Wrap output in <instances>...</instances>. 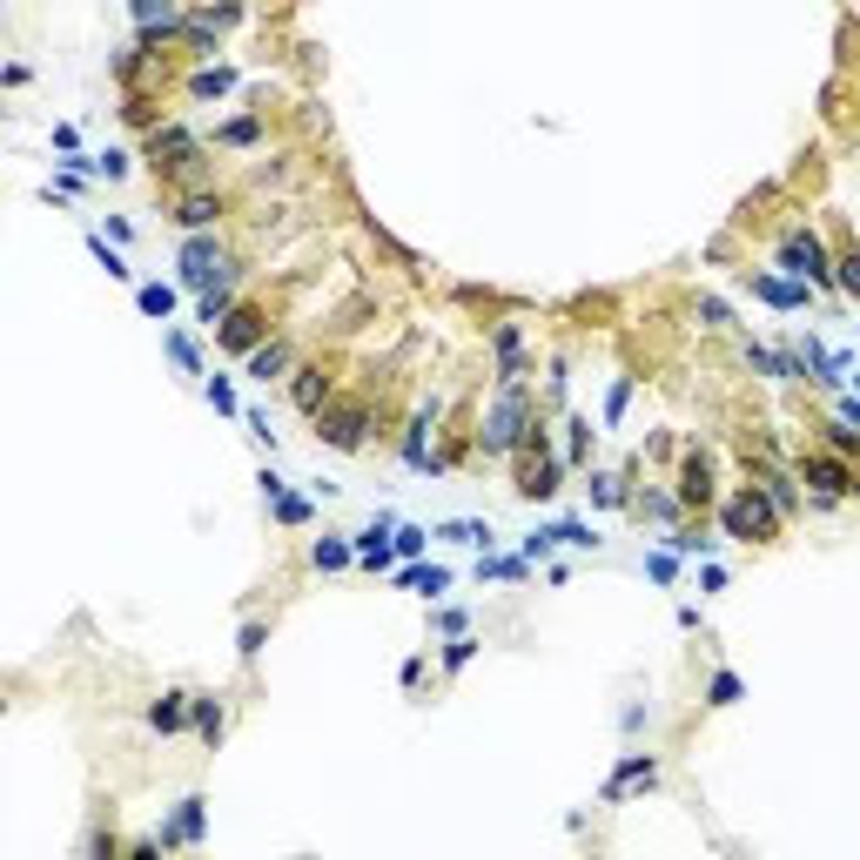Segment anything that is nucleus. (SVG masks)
Returning a JSON list of instances; mask_svg holds the SVG:
<instances>
[{
	"mask_svg": "<svg viewBox=\"0 0 860 860\" xmlns=\"http://www.w3.org/2000/svg\"><path fill=\"white\" fill-rule=\"evenodd\" d=\"M141 155H148V168H155V182H168V189H209V135H196L189 122H155L148 135H141Z\"/></svg>",
	"mask_w": 860,
	"mask_h": 860,
	"instance_id": "1",
	"label": "nucleus"
},
{
	"mask_svg": "<svg viewBox=\"0 0 860 860\" xmlns=\"http://www.w3.org/2000/svg\"><path fill=\"white\" fill-rule=\"evenodd\" d=\"M713 518H720V532L733 538V545H759V552H773L787 538V518H780V504H773L753 478L746 484H726L720 491V504H713Z\"/></svg>",
	"mask_w": 860,
	"mask_h": 860,
	"instance_id": "2",
	"label": "nucleus"
},
{
	"mask_svg": "<svg viewBox=\"0 0 860 860\" xmlns=\"http://www.w3.org/2000/svg\"><path fill=\"white\" fill-rule=\"evenodd\" d=\"M538 410H545V403H538L532 384H497V397H491V410H484V423H478V458H504V464H511Z\"/></svg>",
	"mask_w": 860,
	"mask_h": 860,
	"instance_id": "3",
	"label": "nucleus"
},
{
	"mask_svg": "<svg viewBox=\"0 0 860 860\" xmlns=\"http://www.w3.org/2000/svg\"><path fill=\"white\" fill-rule=\"evenodd\" d=\"M773 270H780V276H800V283H814V290H827V296H840V283H833V242H827L814 222H787L780 235H773Z\"/></svg>",
	"mask_w": 860,
	"mask_h": 860,
	"instance_id": "4",
	"label": "nucleus"
},
{
	"mask_svg": "<svg viewBox=\"0 0 860 860\" xmlns=\"http://www.w3.org/2000/svg\"><path fill=\"white\" fill-rule=\"evenodd\" d=\"M310 423H316V444H329V451H350V458H357V451H370V444L384 438V410H377L370 397H329Z\"/></svg>",
	"mask_w": 860,
	"mask_h": 860,
	"instance_id": "5",
	"label": "nucleus"
},
{
	"mask_svg": "<svg viewBox=\"0 0 860 860\" xmlns=\"http://www.w3.org/2000/svg\"><path fill=\"white\" fill-rule=\"evenodd\" d=\"M794 471H800V484H807V511H833V504L860 497V464L840 458V451H827V444H800V451H794Z\"/></svg>",
	"mask_w": 860,
	"mask_h": 860,
	"instance_id": "6",
	"label": "nucleus"
},
{
	"mask_svg": "<svg viewBox=\"0 0 860 860\" xmlns=\"http://www.w3.org/2000/svg\"><path fill=\"white\" fill-rule=\"evenodd\" d=\"M276 329H283V323H276L270 296H242V303H235V310L209 329V336H216V350H222V357H235V364H242L249 350H263V343H270Z\"/></svg>",
	"mask_w": 860,
	"mask_h": 860,
	"instance_id": "7",
	"label": "nucleus"
},
{
	"mask_svg": "<svg viewBox=\"0 0 860 860\" xmlns=\"http://www.w3.org/2000/svg\"><path fill=\"white\" fill-rule=\"evenodd\" d=\"M672 491H679V504H685V518H713V504H720V464H713V451L693 438L679 451V471H672Z\"/></svg>",
	"mask_w": 860,
	"mask_h": 860,
	"instance_id": "8",
	"label": "nucleus"
},
{
	"mask_svg": "<svg viewBox=\"0 0 860 860\" xmlns=\"http://www.w3.org/2000/svg\"><path fill=\"white\" fill-rule=\"evenodd\" d=\"M222 263H229V242H222V229H196V235H182L176 270H182V290H189V296H202V290L222 276Z\"/></svg>",
	"mask_w": 860,
	"mask_h": 860,
	"instance_id": "9",
	"label": "nucleus"
},
{
	"mask_svg": "<svg viewBox=\"0 0 860 860\" xmlns=\"http://www.w3.org/2000/svg\"><path fill=\"white\" fill-rule=\"evenodd\" d=\"M565 478H571V464H565V451H538V458H511V491H518L525 504H552V497L565 491Z\"/></svg>",
	"mask_w": 860,
	"mask_h": 860,
	"instance_id": "10",
	"label": "nucleus"
},
{
	"mask_svg": "<svg viewBox=\"0 0 860 860\" xmlns=\"http://www.w3.org/2000/svg\"><path fill=\"white\" fill-rule=\"evenodd\" d=\"M740 290L759 296V303H773L780 316H807V310H814V283L780 276V270H740Z\"/></svg>",
	"mask_w": 860,
	"mask_h": 860,
	"instance_id": "11",
	"label": "nucleus"
},
{
	"mask_svg": "<svg viewBox=\"0 0 860 860\" xmlns=\"http://www.w3.org/2000/svg\"><path fill=\"white\" fill-rule=\"evenodd\" d=\"M491 357H497V377L491 384H532V343H525V323L518 316H497L491 323Z\"/></svg>",
	"mask_w": 860,
	"mask_h": 860,
	"instance_id": "12",
	"label": "nucleus"
},
{
	"mask_svg": "<svg viewBox=\"0 0 860 860\" xmlns=\"http://www.w3.org/2000/svg\"><path fill=\"white\" fill-rule=\"evenodd\" d=\"M229 216H235V196L216 189V182H209V189H182L176 209H168V222H176L182 235H196V229H222Z\"/></svg>",
	"mask_w": 860,
	"mask_h": 860,
	"instance_id": "13",
	"label": "nucleus"
},
{
	"mask_svg": "<svg viewBox=\"0 0 860 860\" xmlns=\"http://www.w3.org/2000/svg\"><path fill=\"white\" fill-rule=\"evenodd\" d=\"M336 384H343V364H336V357H303V364L290 370V403H296L303 417H316V410L336 397Z\"/></svg>",
	"mask_w": 860,
	"mask_h": 860,
	"instance_id": "14",
	"label": "nucleus"
},
{
	"mask_svg": "<svg viewBox=\"0 0 860 860\" xmlns=\"http://www.w3.org/2000/svg\"><path fill=\"white\" fill-rule=\"evenodd\" d=\"M652 787H659V759L652 753H619L612 780L598 787V807H626L632 794H652Z\"/></svg>",
	"mask_w": 860,
	"mask_h": 860,
	"instance_id": "15",
	"label": "nucleus"
},
{
	"mask_svg": "<svg viewBox=\"0 0 860 860\" xmlns=\"http://www.w3.org/2000/svg\"><path fill=\"white\" fill-rule=\"evenodd\" d=\"M632 518H639V525H659V532H679V525H685V504H679L672 478H665V484H639V491H632Z\"/></svg>",
	"mask_w": 860,
	"mask_h": 860,
	"instance_id": "16",
	"label": "nucleus"
},
{
	"mask_svg": "<svg viewBox=\"0 0 860 860\" xmlns=\"http://www.w3.org/2000/svg\"><path fill=\"white\" fill-rule=\"evenodd\" d=\"M296 364H303V357H296V343H290L283 329L263 343V350H249V357H242V370H249L255 384H290V370H296Z\"/></svg>",
	"mask_w": 860,
	"mask_h": 860,
	"instance_id": "17",
	"label": "nucleus"
},
{
	"mask_svg": "<svg viewBox=\"0 0 860 860\" xmlns=\"http://www.w3.org/2000/svg\"><path fill=\"white\" fill-rule=\"evenodd\" d=\"M202 833H209V800L189 794V800L176 807V820H168L155 840H161V853H176V847H202Z\"/></svg>",
	"mask_w": 860,
	"mask_h": 860,
	"instance_id": "18",
	"label": "nucleus"
},
{
	"mask_svg": "<svg viewBox=\"0 0 860 860\" xmlns=\"http://www.w3.org/2000/svg\"><path fill=\"white\" fill-rule=\"evenodd\" d=\"M189 733L216 753L222 733H229V700H222V693H189Z\"/></svg>",
	"mask_w": 860,
	"mask_h": 860,
	"instance_id": "19",
	"label": "nucleus"
},
{
	"mask_svg": "<svg viewBox=\"0 0 860 860\" xmlns=\"http://www.w3.org/2000/svg\"><path fill=\"white\" fill-rule=\"evenodd\" d=\"M141 720H148V733H161V740H168V733H189V685H161Z\"/></svg>",
	"mask_w": 860,
	"mask_h": 860,
	"instance_id": "20",
	"label": "nucleus"
},
{
	"mask_svg": "<svg viewBox=\"0 0 860 860\" xmlns=\"http://www.w3.org/2000/svg\"><path fill=\"white\" fill-rule=\"evenodd\" d=\"M242 14H249V0H196V8H182V21H189L196 34H216V41H222Z\"/></svg>",
	"mask_w": 860,
	"mask_h": 860,
	"instance_id": "21",
	"label": "nucleus"
},
{
	"mask_svg": "<svg viewBox=\"0 0 860 860\" xmlns=\"http://www.w3.org/2000/svg\"><path fill=\"white\" fill-rule=\"evenodd\" d=\"M235 81H242V74H235L229 61H202L196 74H182V95H189V102H222V95H235Z\"/></svg>",
	"mask_w": 860,
	"mask_h": 860,
	"instance_id": "22",
	"label": "nucleus"
},
{
	"mask_svg": "<svg viewBox=\"0 0 860 860\" xmlns=\"http://www.w3.org/2000/svg\"><path fill=\"white\" fill-rule=\"evenodd\" d=\"M350 565H357V538H350V532L310 538V571H350Z\"/></svg>",
	"mask_w": 860,
	"mask_h": 860,
	"instance_id": "23",
	"label": "nucleus"
},
{
	"mask_svg": "<svg viewBox=\"0 0 860 860\" xmlns=\"http://www.w3.org/2000/svg\"><path fill=\"white\" fill-rule=\"evenodd\" d=\"M255 141H270V115H235L209 128V148H255Z\"/></svg>",
	"mask_w": 860,
	"mask_h": 860,
	"instance_id": "24",
	"label": "nucleus"
},
{
	"mask_svg": "<svg viewBox=\"0 0 860 860\" xmlns=\"http://www.w3.org/2000/svg\"><path fill=\"white\" fill-rule=\"evenodd\" d=\"M390 578H397V585H410V591H423V598H430V606H438V598L451 591V565H423V558H410V565H397Z\"/></svg>",
	"mask_w": 860,
	"mask_h": 860,
	"instance_id": "25",
	"label": "nucleus"
},
{
	"mask_svg": "<svg viewBox=\"0 0 860 860\" xmlns=\"http://www.w3.org/2000/svg\"><path fill=\"white\" fill-rule=\"evenodd\" d=\"M833 283H840V296L860 303V242L847 229H833Z\"/></svg>",
	"mask_w": 860,
	"mask_h": 860,
	"instance_id": "26",
	"label": "nucleus"
},
{
	"mask_svg": "<svg viewBox=\"0 0 860 860\" xmlns=\"http://www.w3.org/2000/svg\"><path fill=\"white\" fill-rule=\"evenodd\" d=\"M444 545H471V552H491L497 545V532H491V518H444V525H430Z\"/></svg>",
	"mask_w": 860,
	"mask_h": 860,
	"instance_id": "27",
	"label": "nucleus"
},
{
	"mask_svg": "<svg viewBox=\"0 0 860 860\" xmlns=\"http://www.w3.org/2000/svg\"><path fill=\"white\" fill-rule=\"evenodd\" d=\"M525 578H532V558H525V552H511V558L478 552V585H525Z\"/></svg>",
	"mask_w": 860,
	"mask_h": 860,
	"instance_id": "28",
	"label": "nucleus"
},
{
	"mask_svg": "<svg viewBox=\"0 0 860 860\" xmlns=\"http://www.w3.org/2000/svg\"><path fill=\"white\" fill-rule=\"evenodd\" d=\"M740 700H746L740 672H733V665H713V672H706V713H726V706H740Z\"/></svg>",
	"mask_w": 860,
	"mask_h": 860,
	"instance_id": "29",
	"label": "nucleus"
},
{
	"mask_svg": "<svg viewBox=\"0 0 860 860\" xmlns=\"http://www.w3.org/2000/svg\"><path fill=\"white\" fill-rule=\"evenodd\" d=\"M270 518H276L283 532H310V525H316V497H296V491H283V497L270 504Z\"/></svg>",
	"mask_w": 860,
	"mask_h": 860,
	"instance_id": "30",
	"label": "nucleus"
},
{
	"mask_svg": "<svg viewBox=\"0 0 860 860\" xmlns=\"http://www.w3.org/2000/svg\"><path fill=\"white\" fill-rule=\"evenodd\" d=\"M814 430H820V444H827V451H840V458H860V430H853V423H840L833 410H827Z\"/></svg>",
	"mask_w": 860,
	"mask_h": 860,
	"instance_id": "31",
	"label": "nucleus"
},
{
	"mask_svg": "<svg viewBox=\"0 0 860 860\" xmlns=\"http://www.w3.org/2000/svg\"><path fill=\"white\" fill-rule=\"evenodd\" d=\"M591 438H598V430H591V417H578V410H571V417H565V464H571V471H585Z\"/></svg>",
	"mask_w": 860,
	"mask_h": 860,
	"instance_id": "32",
	"label": "nucleus"
},
{
	"mask_svg": "<svg viewBox=\"0 0 860 860\" xmlns=\"http://www.w3.org/2000/svg\"><path fill=\"white\" fill-rule=\"evenodd\" d=\"M161 343H168V357H176L189 377H209V364H202V350H196V336H189V329H161Z\"/></svg>",
	"mask_w": 860,
	"mask_h": 860,
	"instance_id": "33",
	"label": "nucleus"
},
{
	"mask_svg": "<svg viewBox=\"0 0 860 860\" xmlns=\"http://www.w3.org/2000/svg\"><path fill=\"white\" fill-rule=\"evenodd\" d=\"M263 646H270V619H242V632H235V659L255 665V659H263Z\"/></svg>",
	"mask_w": 860,
	"mask_h": 860,
	"instance_id": "34",
	"label": "nucleus"
},
{
	"mask_svg": "<svg viewBox=\"0 0 860 860\" xmlns=\"http://www.w3.org/2000/svg\"><path fill=\"white\" fill-rule=\"evenodd\" d=\"M88 249H95V263H102V270H108V276H115V283H128V276H135V270H128V255H122V242H108V235H102V229H95V235H88Z\"/></svg>",
	"mask_w": 860,
	"mask_h": 860,
	"instance_id": "35",
	"label": "nucleus"
},
{
	"mask_svg": "<svg viewBox=\"0 0 860 860\" xmlns=\"http://www.w3.org/2000/svg\"><path fill=\"white\" fill-rule=\"evenodd\" d=\"M176 296H182V290H168V283H141V290H135V303H141L155 323H168V316H176Z\"/></svg>",
	"mask_w": 860,
	"mask_h": 860,
	"instance_id": "36",
	"label": "nucleus"
},
{
	"mask_svg": "<svg viewBox=\"0 0 860 860\" xmlns=\"http://www.w3.org/2000/svg\"><path fill=\"white\" fill-rule=\"evenodd\" d=\"M430 538H438V532H430V525H397V565H410V558H423L430 552Z\"/></svg>",
	"mask_w": 860,
	"mask_h": 860,
	"instance_id": "37",
	"label": "nucleus"
},
{
	"mask_svg": "<svg viewBox=\"0 0 860 860\" xmlns=\"http://www.w3.org/2000/svg\"><path fill=\"white\" fill-rule=\"evenodd\" d=\"M693 316H700V323H706V329H720V336H733V329H740V323H733V310H726V303H720V296H706V290H700V296H693Z\"/></svg>",
	"mask_w": 860,
	"mask_h": 860,
	"instance_id": "38",
	"label": "nucleus"
},
{
	"mask_svg": "<svg viewBox=\"0 0 860 860\" xmlns=\"http://www.w3.org/2000/svg\"><path fill=\"white\" fill-rule=\"evenodd\" d=\"M484 652V639H471V632H458V639H444V679H458L471 659Z\"/></svg>",
	"mask_w": 860,
	"mask_h": 860,
	"instance_id": "39",
	"label": "nucleus"
},
{
	"mask_svg": "<svg viewBox=\"0 0 860 860\" xmlns=\"http://www.w3.org/2000/svg\"><path fill=\"white\" fill-rule=\"evenodd\" d=\"M128 21L135 28H155V21H182L176 0H128Z\"/></svg>",
	"mask_w": 860,
	"mask_h": 860,
	"instance_id": "40",
	"label": "nucleus"
},
{
	"mask_svg": "<svg viewBox=\"0 0 860 860\" xmlns=\"http://www.w3.org/2000/svg\"><path fill=\"white\" fill-rule=\"evenodd\" d=\"M646 578L672 591V585H679V552H672V545H659V552H646Z\"/></svg>",
	"mask_w": 860,
	"mask_h": 860,
	"instance_id": "41",
	"label": "nucleus"
},
{
	"mask_svg": "<svg viewBox=\"0 0 860 860\" xmlns=\"http://www.w3.org/2000/svg\"><path fill=\"white\" fill-rule=\"evenodd\" d=\"M458 632H471L464 606H438V612H430V639H458Z\"/></svg>",
	"mask_w": 860,
	"mask_h": 860,
	"instance_id": "42",
	"label": "nucleus"
},
{
	"mask_svg": "<svg viewBox=\"0 0 860 860\" xmlns=\"http://www.w3.org/2000/svg\"><path fill=\"white\" fill-rule=\"evenodd\" d=\"M558 545H571V552H598V545H606V538H598L585 518H558Z\"/></svg>",
	"mask_w": 860,
	"mask_h": 860,
	"instance_id": "43",
	"label": "nucleus"
},
{
	"mask_svg": "<svg viewBox=\"0 0 860 860\" xmlns=\"http://www.w3.org/2000/svg\"><path fill=\"white\" fill-rule=\"evenodd\" d=\"M518 552H525L532 565H552V552H558V525H538L532 538H518Z\"/></svg>",
	"mask_w": 860,
	"mask_h": 860,
	"instance_id": "44",
	"label": "nucleus"
},
{
	"mask_svg": "<svg viewBox=\"0 0 860 860\" xmlns=\"http://www.w3.org/2000/svg\"><path fill=\"white\" fill-rule=\"evenodd\" d=\"M202 397H209L222 417H242V403H235V384H229V377H202Z\"/></svg>",
	"mask_w": 860,
	"mask_h": 860,
	"instance_id": "45",
	"label": "nucleus"
},
{
	"mask_svg": "<svg viewBox=\"0 0 860 860\" xmlns=\"http://www.w3.org/2000/svg\"><path fill=\"white\" fill-rule=\"evenodd\" d=\"M81 853H88V860H102V853H128V840H122L115 827H95V833H88V847H81Z\"/></svg>",
	"mask_w": 860,
	"mask_h": 860,
	"instance_id": "46",
	"label": "nucleus"
},
{
	"mask_svg": "<svg viewBox=\"0 0 860 860\" xmlns=\"http://www.w3.org/2000/svg\"><path fill=\"white\" fill-rule=\"evenodd\" d=\"M95 176H102V182H122V176H128V155H122V148L95 155Z\"/></svg>",
	"mask_w": 860,
	"mask_h": 860,
	"instance_id": "47",
	"label": "nucleus"
},
{
	"mask_svg": "<svg viewBox=\"0 0 860 860\" xmlns=\"http://www.w3.org/2000/svg\"><path fill=\"white\" fill-rule=\"evenodd\" d=\"M242 423L255 430V444H263V451H276V430H270V410H242Z\"/></svg>",
	"mask_w": 860,
	"mask_h": 860,
	"instance_id": "48",
	"label": "nucleus"
},
{
	"mask_svg": "<svg viewBox=\"0 0 860 860\" xmlns=\"http://www.w3.org/2000/svg\"><path fill=\"white\" fill-rule=\"evenodd\" d=\"M626 403H632V377H619V384H612V397H606V423H619V417H626Z\"/></svg>",
	"mask_w": 860,
	"mask_h": 860,
	"instance_id": "49",
	"label": "nucleus"
},
{
	"mask_svg": "<svg viewBox=\"0 0 860 860\" xmlns=\"http://www.w3.org/2000/svg\"><path fill=\"white\" fill-rule=\"evenodd\" d=\"M397 685H403V693H417V685H423V652H410V659L397 665Z\"/></svg>",
	"mask_w": 860,
	"mask_h": 860,
	"instance_id": "50",
	"label": "nucleus"
},
{
	"mask_svg": "<svg viewBox=\"0 0 860 860\" xmlns=\"http://www.w3.org/2000/svg\"><path fill=\"white\" fill-rule=\"evenodd\" d=\"M255 484H263V504H276V497L290 491V478H283V471H270V464H263V478H255Z\"/></svg>",
	"mask_w": 860,
	"mask_h": 860,
	"instance_id": "51",
	"label": "nucleus"
},
{
	"mask_svg": "<svg viewBox=\"0 0 860 860\" xmlns=\"http://www.w3.org/2000/svg\"><path fill=\"white\" fill-rule=\"evenodd\" d=\"M700 591H726V565L706 558V565H700Z\"/></svg>",
	"mask_w": 860,
	"mask_h": 860,
	"instance_id": "52",
	"label": "nucleus"
},
{
	"mask_svg": "<svg viewBox=\"0 0 860 860\" xmlns=\"http://www.w3.org/2000/svg\"><path fill=\"white\" fill-rule=\"evenodd\" d=\"M0 81H8V88H28L34 67H28V61H8V67H0Z\"/></svg>",
	"mask_w": 860,
	"mask_h": 860,
	"instance_id": "53",
	"label": "nucleus"
},
{
	"mask_svg": "<svg viewBox=\"0 0 860 860\" xmlns=\"http://www.w3.org/2000/svg\"><path fill=\"white\" fill-rule=\"evenodd\" d=\"M833 417H840V423H853V430H860V390H853V397H840V403H833Z\"/></svg>",
	"mask_w": 860,
	"mask_h": 860,
	"instance_id": "54",
	"label": "nucleus"
}]
</instances>
